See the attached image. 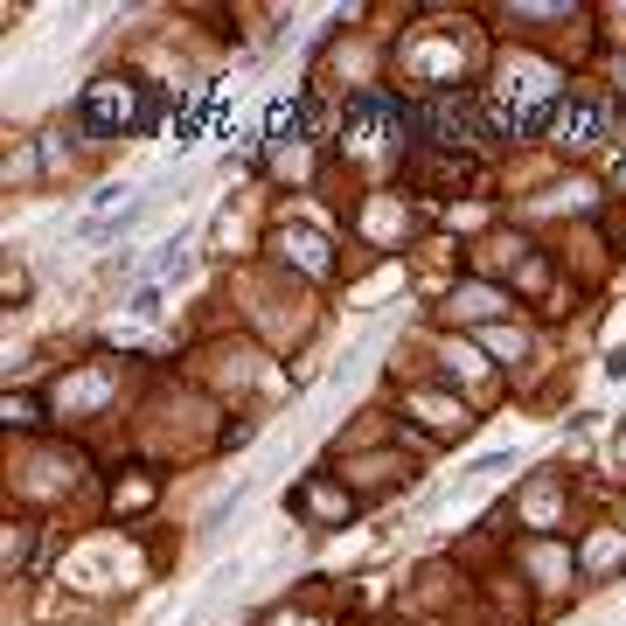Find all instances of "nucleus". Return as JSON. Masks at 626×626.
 Segmentation results:
<instances>
[{
	"instance_id": "f257e3e1",
	"label": "nucleus",
	"mask_w": 626,
	"mask_h": 626,
	"mask_svg": "<svg viewBox=\"0 0 626 626\" xmlns=\"http://www.w3.org/2000/svg\"><path fill=\"white\" fill-rule=\"evenodd\" d=\"M550 98H557V84H550V70H543V63H501V105H508V133L536 126V119L550 112Z\"/></svg>"
},
{
	"instance_id": "f03ea898",
	"label": "nucleus",
	"mask_w": 626,
	"mask_h": 626,
	"mask_svg": "<svg viewBox=\"0 0 626 626\" xmlns=\"http://www.w3.org/2000/svg\"><path fill=\"white\" fill-rule=\"evenodd\" d=\"M348 133H355V147H362V154H376L383 140H397V105H390V98H376V91H362V98H355V112H348Z\"/></svg>"
},
{
	"instance_id": "7ed1b4c3",
	"label": "nucleus",
	"mask_w": 626,
	"mask_h": 626,
	"mask_svg": "<svg viewBox=\"0 0 626 626\" xmlns=\"http://www.w3.org/2000/svg\"><path fill=\"white\" fill-rule=\"evenodd\" d=\"M84 126H91V133H112V126L126 133V126H133V91H126V84H91Z\"/></svg>"
},
{
	"instance_id": "20e7f679",
	"label": "nucleus",
	"mask_w": 626,
	"mask_h": 626,
	"mask_svg": "<svg viewBox=\"0 0 626 626\" xmlns=\"http://www.w3.org/2000/svg\"><path fill=\"white\" fill-rule=\"evenodd\" d=\"M599 105H571V112H557V133H564V147H592V133H599Z\"/></svg>"
},
{
	"instance_id": "39448f33",
	"label": "nucleus",
	"mask_w": 626,
	"mask_h": 626,
	"mask_svg": "<svg viewBox=\"0 0 626 626\" xmlns=\"http://www.w3.org/2000/svg\"><path fill=\"white\" fill-rule=\"evenodd\" d=\"M279 244H286V251H293V258H300V265H307V272H327V244H320V237H313V230H286V237H279Z\"/></svg>"
},
{
	"instance_id": "423d86ee",
	"label": "nucleus",
	"mask_w": 626,
	"mask_h": 626,
	"mask_svg": "<svg viewBox=\"0 0 626 626\" xmlns=\"http://www.w3.org/2000/svg\"><path fill=\"white\" fill-rule=\"evenodd\" d=\"M154 272H160V279H181V272H188V237H167V244H160Z\"/></svg>"
},
{
	"instance_id": "0eeeda50",
	"label": "nucleus",
	"mask_w": 626,
	"mask_h": 626,
	"mask_svg": "<svg viewBox=\"0 0 626 626\" xmlns=\"http://www.w3.org/2000/svg\"><path fill=\"white\" fill-rule=\"evenodd\" d=\"M265 133H272V140L286 147V140L300 133V105H272V119H265Z\"/></svg>"
},
{
	"instance_id": "6e6552de",
	"label": "nucleus",
	"mask_w": 626,
	"mask_h": 626,
	"mask_svg": "<svg viewBox=\"0 0 626 626\" xmlns=\"http://www.w3.org/2000/svg\"><path fill=\"white\" fill-rule=\"evenodd\" d=\"M126 307H133V327H147V320H160V286H140V293H133Z\"/></svg>"
}]
</instances>
